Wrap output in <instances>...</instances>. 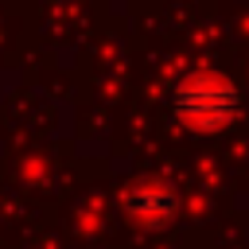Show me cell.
Listing matches in <instances>:
<instances>
[{"instance_id":"cell-1","label":"cell","mask_w":249,"mask_h":249,"mask_svg":"<svg viewBox=\"0 0 249 249\" xmlns=\"http://www.w3.org/2000/svg\"><path fill=\"white\" fill-rule=\"evenodd\" d=\"M179 109H183V117H191L198 128H222V124L233 117V109H237V93H233L226 82H218V78H198V82L183 86Z\"/></svg>"}]
</instances>
